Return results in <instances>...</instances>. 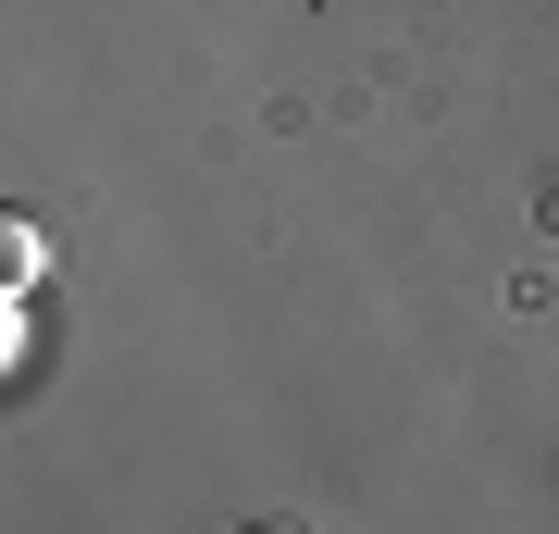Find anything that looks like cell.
<instances>
[{
	"mask_svg": "<svg viewBox=\"0 0 559 534\" xmlns=\"http://www.w3.org/2000/svg\"><path fill=\"white\" fill-rule=\"evenodd\" d=\"M249 534H299V522H249Z\"/></svg>",
	"mask_w": 559,
	"mask_h": 534,
	"instance_id": "6da1fadb",
	"label": "cell"
}]
</instances>
